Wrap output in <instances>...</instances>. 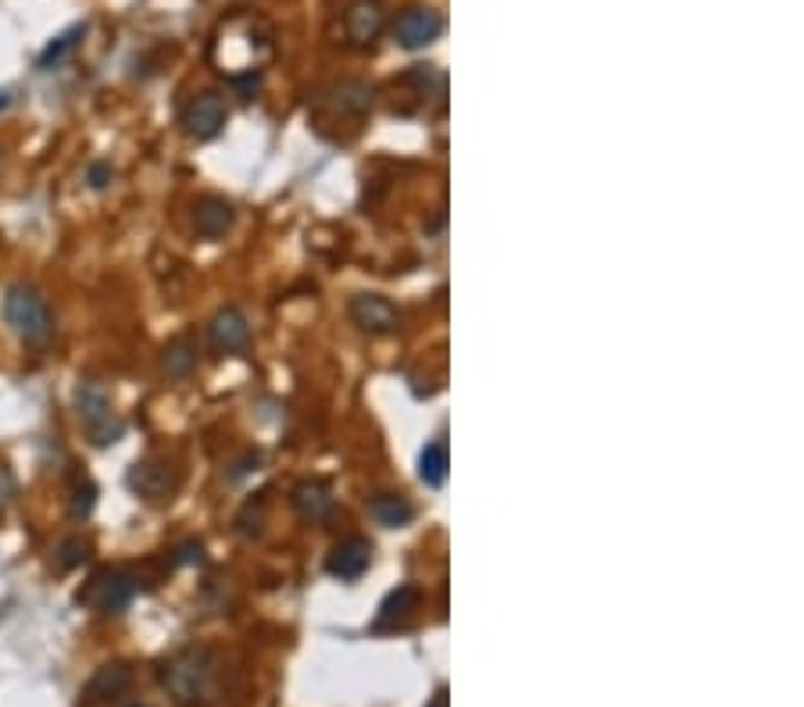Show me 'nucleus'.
<instances>
[{"label": "nucleus", "mask_w": 804, "mask_h": 707, "mask_svg": "<svg viewBox=\"0 0 804 707\" xmlns=\"http://www.w3.org/2000/svg\"><path fill=\"white\" fill-rule=\"evenodd\" d=\"M108 183H111V168H108V165H94V168H90V186H94V189H105Z\"/></svg>", "instance_id": "b1692460"}, {"label": "nucleus", "mask_w": 804, "mask_h": 707, "mask_svg": "<svg viewBox=\"0 0 804 707\" xmlns=\"http://www.w3.org/2000/svg\"><path fill=\"white\" fill-rule=\"evenodd\" d=\"M87 554H90V543H87V540L68 537V540H61V543H58V550H55V561H58L61 572H68V568H76V564L87 561Z\"/></svg>", "instance_id": "412c9836"}, {"label": "nucleus", "mask_w": 804, "mask_h": 707, "mask_svg": "<svg viewBox=\"0 0 804 707\" xmlns=\"http://www.w3.org/2000/svg\"><path fill=\"white\" fill-rule=\"evenodd\" d=\"M419 479L425 482V487H433V490H440L443 482H448V440H443V436H437L433 443L422 446Z\"/></svg>", "instance_id": "dca6fc26"}, {"label": "nucleus", "mask_w": 804, "mask_h": 707, "mask_svg": "<svg viewBox=\"0 0 804 707\" xmlns=\"http://www.w3.org/2000/svg\"><path fill=\"white\" fill-rule=\"evenodd\" d=\"M212 676H215V665L208 650H186L165 665V686L173 689V697L179 704H194L204 689H208Z\"/></svg>", "instance_id": "7ed1b4c3"}, {"label": "nucleus", "mask_w": 804, "mask_h": 707, "mask_svg": "<svg viewBox=\"0 0 804 707\" xmlns=\"http://www.w3.org/2000/svg\"><path fill=\"white\" fill-rule=\"evenodd\" d=\"M226 126V100L218 94H197L190 105L183 108V129L194 140H215Z\"/></svg>", "instance_id": "39448f33"}, {"label": "nucleus", "mask_w": 804, "mask_h": 707, "mask_svg": "<svg viewBox=\"0 0 804 707\" xmlns=\"http://www.w3.org/2000/svg\"><path fill=\"white\" fill-rule=\"evenodd\" d=\"M369 511H372V519L380 522V526H386V529H401V526H408V522L415 519V508L408 504L401 493H380V497H372Z\"/></svg>", "instance_id": "f3484780"}, {"label": "nucleus", "mask_w": 804, "mask_h": 707, "mask_svg": "<svg viewBox=\"0 0 804 707\" xmlns=\"http://www.w3.org/2000/svg\"><path fill=\"white\" fill-rule=\"evenodd\" d=\"M82 32H87V26H72V29H68V32H61V37L58 40H50L47 43V50H43V55H40V68H50V65H58L65 55H72V50H76V43H79V37H82Z\"/></svg>", "instance_id": "aec40b11"}, {"label": "nucleus", "mask_w": 804, "mask_h": 707, "mask_svg": "<svg viewBox=\"0 0 804 707\" xmlns=\"http://www.w3.org/2000/svg\"><path fill=\"white\" fill-rule=\"evenodd\" d=\"M369 564H372V543L365 537H347L330 550L326 572L340 582H354L369 572Z\"/></svg>", "instance_id": "6e6552de"}, {"label": "nucleus", "mask_w": 804, "mask_h": 707, "mask_svg": "<svg viewBox=\"0 0 804 707\" xmlns=\"http://www.w3.org/2000/svg\"><path fill=\"white\" fill-rule=\"evenodd\" d=\"M133 686V671L126 665H105L97 668V676L82 689V700L87 704H105V700H118Z\"/></svg>", "instance_id": "4468645a"}, {"label": "nucleus", "mask_w": 804, "mask_h": 707, "mask_svg": "<svg viewBox=\"0 0 804 707\" xmlns=\"http://www.w3.org/2000/svg\"><path fill=\"white\" fill-rule=\"evenodd\" d=\"M383 22H386V14L380 8V0H357V4L347 11V19H344L347 37L357 47H369L372 40H380Z\"/></svg>", "instance_id": "ddd939ff"}, {"label": "nucleus", "mask_w": 804, "mask_h": 707, "mask_svg": "<svg viewBox=\"0 0 804 707\" xmlns=\"http://www.w3.org/2000/svg\"><path fill=\"white\" fill-rule=\"evenodd\" d=\"M208 347L215 354H239L251 347V325H247V315L239 312V307H222V312L212 318L208 325Z\"/></svg>", "instance_id": "423d86ee"}, {"label": "nucleus", "mask_w": 804, "mask_h": 707, "mask_svg": "<svg viewBox=\"0 0 804 707\" xmlns=\"http://www.w3.org/2000/svg\"><path fill=\"white\" fill-rule=\"evenodd\" d=\"M94 504H97V487L90 479H82L79 487H76V493H72V519L79 522V519H90V511H94Z\"/></svg>", "instance_id": "4be33fe9"}, {"label": "nucleus", "mask_w": 804, "mask_h": 707, "mask_svg": "<svg viewBox=\"0 0 804 707\" xmlns=\"http://www.w3.org/2000/svg\"><path fill=\"white\" fill-rule=\"evenodd\" d=\"M14 497H19V479H14L8 464H0V511H8L14 504Z\"/></svg>", "instance_id": "5701e85b"}, {"label": "nucleus", "mask_w": 804, "mask_h": 707, "mask_svg": "<svg viewBox=\"0 0 804 707\" xmlns=\"http://www.w3.org/2000/svg\"><path fill=\"white\" fill-rule=\"evenodd\" d=\"M443 29V19L433 11V8H408L401 11L398 26H393V37L404 50H422L430 47Z\"/></svg>", "instance_id": "1a4fd4ad"}, {"label": "nucleus", "mask_w": 804, "mask_h": 707, "mask_svg": "<svg viewBox=\"0 0 804 707\" xmlns=\"http://www.w3.org/2000/svg\"><path fill=\"white\" fill-rule=\"evenodd\" d=\"M11 105V94H4V90H0V111H4Z\"/></svg>", "instance_id": "a878e982"}, {"label": "nucleus", "mask_w": 804, "mask_h": 707, "mask_svg": "<svg viewBox=\"0 0 804 707\" xmlns=\"http://www.w3.org/2000/svg\"><path fill=\"white\" fill-rule=\"evenodd\" d=\"M76 411L82 422V433L94 446H111L126 436V422L118 419V411L111 407L108 390L94 383V379H82L76 386Z\"/></svg>", "instance_id": "f03ea898"}, {"label": "nucleus", "mask_w": 804, "mask_h": 707, "mask_svg": "<svg viewBox=\"0 0 804 707\" xmlns=\"http://www.w3.org/2000/svg\"><path fill=\"white\" fill-rule=\"evenodd\" d=\"M336 105L351 115H362L372 105V90L365 82H340L336 86Z\"/></svg>", "instance_id": "6ab92c4d"}, {"label": "nucleus", "mask_w": 804, "mask_h": 707, "mask_svg": "<svg viewBox=\"0 0 804 707\" xmlns=\"http://www.w3.org/2000/svg\"><path fill=\"white\" fill-rule=\"evenodd\" d=\"M197 365V343L190 333H183L176 340H168V347L161 351V369L173 379H186Z\"/></svg>", "instance_id": "2eb2a0df"}, {"label": "nucleus", "mask_w": 804, "mask_h": 707, "mask_svg": "<svg viewBox=\"0 0 804 707\" xmlns=\"http://www.w3.org/2000/svg\"><path fill=\"white\" fill-rule=\"evenodd\" d=\"M136 593V579L122 568H115V572H100L90 579L87 590L79 593V603H87V608L100 611V615H118L129 608V600Z\"/></svg>", "instance_id": "20e7f679"}, {"label": "nucleus", "mask_w": 804, "mask_h": 707, "mask_svg": "<svg viewBox=\"0 0 804 707\" xmlns=\"http://www.w3.org/2000/svg\"><path fill=\"white\" fill-rule=\"evenodd\" d=\"M233 204L222 197H200L194 204V229L200 239H222L233 229Z\"/></svg>", "instance_id": "9b49d317"}, {"label": "nucleus", "mask_w": 804, "mask_h": 707, "mask_svg": "<svg viewBox=\"0 0 804 707\" xmlns=\"http://www.w3.org/2000/svg\"><path fill=\"white\" fill-rule=\"evenodd\" d=\"M4 322L32 351H43L55 340V315H50V304L37 286L14 283L4 293Z\"/></svg>", "instance_id": "f257e3e1"}, {"label": "nucleus", "mask_w": 804, "mask_h": 707, "mask_svg": "<svg viewBox=\"0 0 804 707\" xmlns=\"http://www.w3.org/2000/svg\"><path fill=\"white\" fill-rule=\"evenodd\" d=\"M129 490L136 497H144L150 500V504H158V500H168L176 490V479L173 472H168V464L165 461H136L133 469H129Z\"/></svg>", "instance_id": "9d476101"}, {"label": "nucleus", "mask_w": 804, "mask_h": 707, "mask_svg": "<svg viewBox=\"0 0 804 707\" xmlns=\"http://www.w3.org/2000/svg\"><path fill=\"white\" fill-rule=\"evenodd\" d=\"M351 318L354 325L362 333H372V336H386L398 330V307H393L386 297H380V293H357V297L351 301Z\"/></svg>", "instance_id": "0eeeda50"}, {"label": "nucleus", "mask_w": 804, "mask_h": 707, "mask_svg": "<svg viewBox=\"0 0 804 707\" xmlns=\"http://www.w3.org/2000/svg\"><path fill=\"white\" fill-rule=\"evenodd\" d=\"M294 508L304 522H326L330 514H333V490H330V482H322V479H307L301 482V487L294 490Z\"/></svg>", "instance_id": "f8f14e48"}, {"label": "nucleus", "mask_w": 804, "mask_h": 707, "mask_svg": "<svg viewBox=\"0 0 804 707\" xmlns=\"http://www.w3.org/2000/svg\"><path fill=\"white\" fill-rule=\"evenodd\" d=\"M430 707H448V689H440V694L433 697V704Z\"/></svg>", "instance_id": "393cba45"}, {"label": "nucleus", "mask_w": 804, "mask_h": 707, "mask_svg": "<svg viewBox=\"0 0 804 707\" xmlns=\"http://www.w3.org/2000/svg\"><path fill=\"white\" fill-rule=\"evenodd\" d=\"M415 603H419V586H412V582L398 586V590H393V593L383 600V608H380V618H375V626L386 629V626H393V622H401V618H408V615L415 611Z\"/></svg>", "instance_id": "a211bd4d"}]
</instances>
